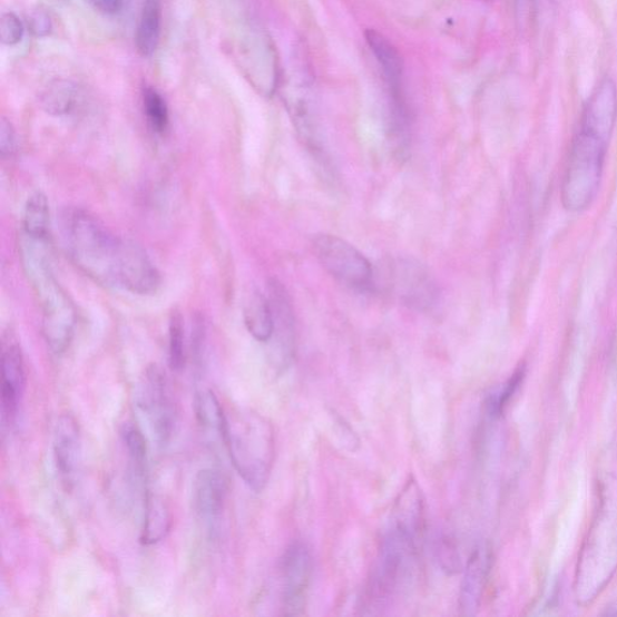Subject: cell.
I'll return each mask as SVG.
<instances>
[{
    "label": "cell",
    "instance_id": "obj_9",
    "mask_svg": "<svg viewBox=\"0 0 617 617\" xmlns=\"http://www.w3.org/2000/svg\"><path fill=\"white\" fill-rule=\"evenodd\" d=\"M227 496L228 481L222 470L207 468L196 476L194 510L205 532L212 537L222 530Z\"/></svg>",
    "mask_w": 617,
    "mask_h": 617
},
{
    "label": "cell",
    "instance_id": "obj_28",
    "mask_svg": "<svg viewBox=\"0 0 617 617\" xmlns=\"http://www.w3.org/2000/svg\"><path fill=\"white\" fill-rule=\"evenodd\" d=\"M18 150L17 131H14L10 121L3 117L0 123V153L3 158L11 157Z\"/></svg>",
    "mask_w": 617,
    "mask_h": 617
},
{
    "label": "cell",
    "instance_id": "obj_11",
    "mask_svg": "<svg viewBox=\"0 0 617 617\" xmlns=\"http://www.w3.org/2000/svg\"><path fill=\"white\" fill-rule=\"evenodd\" d=\"M26 389L25 360L14 336L4 335L2 346V422L12 428L17 422Z\"/></svg>",
    "mask_w": 617,
    "mask_h": 617
},
{
    "label": "cell",
    "instance_id": "obj_1",
    "mask_svg": "<svg viewBox=\"0 0 617 617\" xmlns=\"http://www.w3.org/2000/svg\"><path fill=\"white\" fill-rule=\"evenodd\" d=\"M616 121L617 87L606 78L587 100L570 144L561 185V203L567 212L582 213L595 202L604 179Z\"/></svg>",
    "mask_w": 617,
    "mask_h": 617
},
{
    "label": "cell",
    "instance_id": "obj_5",
    "mask_svg": "<svg viewBox=\"0 0 617 617\" xmlns=\"http://www.w3.org/2000/svg\"><path fill=\"white\" fill-rule=\"evenodd\" d=\"M224 445L247 487L256 492L266 488L275 460V433L270 420L253 409H226Z\"/></svg>",
    "mask_w": 617,
    "mask_h": 617
},
{
    "label": "cell",
    "instance_id": "obj_22",
    "mask_svg": "<svg viewBox=\"0 0 617 617\" xmlns=\"http://www.w3.org/2000/svg\"><path fill=\"white\" fill-rule=\"evenodd\" d=\"M22 235L26 237L49 241L51 215L46 195L35 193L29 196L22 213Z\"/></svg>",
    "mask_w": 617,
    "mask_h": 617
},
{
    "label": "cell",
    "instance_id": "obj_13",
    "mask_svg": "<svg viewBox=\"0 0 617 617\" xmlns=\"http://www.w3.org/2000/svg\"><path fill=\"white\" fill-rule=\"evenodd\" d=\"M160 285V274L145 248L127 239L120 274V288L138 296H150Z\"/></svg>",
    "mask_w": 617,
    "mask_h": 617
},
{
    "label": "cell",
    "instance_id": "obj_17",
    "mask_svg": "<svg viewBox=\"0 0 617 617\" xmlns=\"http://www.w3.org/2000/svg\"><path fill=\"white\" fill-rule=\"evenodd\" d=\"M144 521L140 542L145 547H153L164 540L170 531L172 517L167 505L160 498L146 494L143 499Z\"/></svg>",
    "mask_w": 617,
    "mask_h": 617
},
{
    "label": "cell",
    "instance_id": "obj_30",
    "mask_svg": "<svg viewBox=\"0 0 617 617\" xmlns=\"http://www.w3.org/2000/svg\"><path fill=\"white\" fill-rule=\"evenodd\" d=\"M437 552L440 565L444 569L457 571L460 568V557L450 541L447 539L440 541Z\"/></svg>",
    "mask_w": 617,
    "mask_h": 617
},
{
    "label": "cell",
    "instance_id": "obj_8",
    "mask_svg": "<svg viewBox=\"0 0 617 617\" xmlns=\"http://www.w3.org/2000/svg\"><path fill=\"white\" fill-rule=\"evenodd\" d=\"M391 287L395 296L413 311L429 312L437 304L439 291L428 268L415 259L401 258L391 267Z\"/></svg>",
    "mask_w": 617,
    "mask_h": 617
},
{
    "label": "cell",
    "instance_id": "obj_25",
    "mask_svg": "<svg viewBox=\"0 0 617 617\" xmlns=\"http://www.w3.org/2000/svg\"><path fill=\"white\" fill-rule=\"evenodd\" d=\"M186 363L184 320L179 312H174L169 322V364L175 372L184 370Z\"/></svg>",
    "mask_w": 617,
    "mask_h": 617
},
{
    "label": "cell",
    "instance_id": "obj_15",
    "mask_svg": "<svg viewBox=\"0 0 617 617\" xmlns=\"http://www.w3.org/2000/svg\"><path fill=\"white\" fill-rule=\"evenodd\" d=\"M364 37L381 69H383L390 91H402L404 60L399 49L375 29H366Z\"/></svg>",
    "mask_w": 617,
    "mask_h": 617
},
{
    "label": "cell",
    "instance_id": "obj_10",
    "mask_svg": "<svg viewBox=\"0 0 617 617\" xmlns=\"http://www.w3.org/2000/svg\"><path fill=\"white\" fill-rule=\"evenodd\" d=\"M312 569V556L304 543L300 541L291 543L282 565L285 615L298 616L304 613Z\"/></svg>",
    "mask_w": 617,
    "mask_h": 617
},
{
    "label": "cell",
    "instance_id": "obj_19",
    "mask_svg": "<svg viewBox=\"0 0 617 617\" xmlns=\"http://www.w3.org/2000/svg\"><path fill=\"white\" fill-rule=\"evenodd\" d=\"M244 322L249 334L257 342L270 343L274 331V319L270 298L255 291L244 305Z\"/></svg>",
    "mask_w": 617,
    "mask_h": 617
},
{
    "label": "cell",
    "instance_id": "obj_21",
    "mask_svg": "<svg viewBox=\"0 0 617 617\" xmlns=\"http://www.w3.org/2000/svg\"><path fill=\"white\" fill-rule=\"evenodd\" d=\"M161 27L160 0H145L136 36V46L140 56L151 57L159 43Z\"/></svg>",
    "mask_w": 617,
    "mask_h": 617
},
{
    "label": "cell",
    "instance_id": "obj_24",
    "mask_svg": "<svg viewBox=\"0 0 617 617\" xmlns=\"http://www.w3.org/2000/svg\"><path fill=\"white\" fill-rule=\"evenodd\" d=\"M143 105L146 119L157 135H165L169 127L167 102L153 87H144Z\"/></svg>",
    "mask_w": 617,
    "mask_h": 617
},
{
    "label": "cell",
    "instance_id": "obj_4",
    "mask_svg": "<svg viewBox=\"0 0 617 617\" xmlns=\"http://www.w3.org/2000/svg\"><path fill=\"white\" fill-rule=\"evenodd\" d=\"M49 241L22 235V267L41 313V331L49 349L61 355L69 347L77 326L75 303L58 283L51 266Z\"/></svg>",
    "mask_w": 617,
    "mask_h": 617
},
{
    "label": "cell",
    "instance_id": "obj_20",
    "mask_svg": "<svg viewBox=\"0 0 617 617\" xmlns=\"http://www.w3.org/2000/svg\"><path fill=\"white\" fill-rule=\"evenodd\" d=\"M195 409L203 433L213 439L222 440L224 444L226 409L219 403L216 394L212 390L198 392Z\"/></svg>",
    "mask_w": 617,
    "mask_h": 617
},
{
    "label": "cell",
    "instance_id": "obj_12",
    "mask_svg": "<svg viewBox=\"0 0 617 617\" xmlns=\"http://www.w3.org/2000/svg\"><path fill=\"white\" fill-rule=\"evenodd\" d=\"M53 458L63 487L71 490L78 480L82 459L80 425L71 414H63L56 422Z\"/></svg>",
    "mask_w": 617,
    "mask_h": 617
},
{
    "label": "cell",
    "instance_id": "obj_23",
    "mask_svg": "<svg viewBox=\"0 0 617 617\" xmlns=\"http://www.w3.org/2000/svg\"><path fill=\"white\" fill-rule=\"evenodd\" d=\"M79 90L76 84L68 80L50 82L40 95V106L52 116L68 115L76 108Z\"/></svg>",
    "mask_w": 617,
    "mask_h": 617
},
{
    "label": "cell",
    "instance_id": "obj_29",
    "mask_svg": "<svg viewBox=\"0 0 617 617\" xmlns=\"http://www.w3.org/2000/svg\"><path fill=\"white\" fill-rule=\"evenodd\" d=\"M521 378H522V373L518 372L509 380V383L506 385V388L502 390L501 393L497 394L496 396H492L491 403H490V411L492 414L497 415L501 413V411L510 400V396L512 395V393L516 392V390L518 389Z\"/></svg>",
    "mask_w": 617,
    "mask_h": 617
},
{
    "label": "cell",
    "instance_id": "obj_32",
    "mask_svg": "<svg viewBox=\"0 0 617 617\" xmlns=\"http://www.w3.org/2000/svg\"><path fill=\"white\" fill-rule=\"evenodd\" d=\"M58 2H68V0H58Z\"/></svg>",
    "mask_w": 617,
    "mask_h": 617
},
{
    "label": "cell",
    "instance_id": "obj_6",
    "mask_svg": "<svg viewBox=\"0 0 617 617\" xmlns=\"http://www.w3.org/2000/svg\"><path fill=\"white\" fill-rule=\"evenodd\" d=\"M136 404L153 435L154 442L165 448L170 443L176 424V408L166 373L153 364L144 372L137 391Z\"/></svg>",
    "mask_w": 617,
    "mask_h": 617
},
{
    "label": "cell",
    "instance_id": "obj_27",
    "mask_svg": "<svg viewBox=\"0 0 617 617\" xmlns=\"http://www.w3.org/2000/svg\"><path fill=\"white\" fill-rule=\"evenodd\" d=\"M28 28L37 38L49 37L52 32V20L46 8L38 7L28 14Z\"/></svg>",
    "mask_w": 617,
    "mask_h": 617
},
{
    "label": "cell",
    "instance_id": "obj_7",
    "mask_svg": "<svg viewBox=\"0 0 617 617\" xmlns=\"http://www.w3.org/2000/svg\"><path fill=\"white\" fill-rule=\"evenodd\" d=\"M313 246L321 266L335 281L359 291L372 288V263L354 245L335 235L321 234L314 239Z\"/></svg>",
    "mask_w": 617,
    "mask_h": 617
},
{
    "label": "cell",
    "instance_id": "obj_18",
    "mask_svg": "<svg viewBox=\"0 0 617 617\" xmlns=\"http://www.w3.org/2000/svg\"><path fill=\"white\" fill-rule=\"evenodd\" d=\"M124 443L128 454L129 470L137 488L148 493V442L137 425L127 423L123 431Z\"/></svg>",
    "mask_w": 617,
    "mask_h": 617
},
{
    "label": "cell",
    "instance_id": "obj_26",
    "mask_svg": "<svg viewBox=\"0 0 617 617\" xmlns=\"http://www.w3.org/2000/svg\"><path fill=\"white\" fill-rule=\"evenodd\" d=\"M25 35L22 21L13 12H6L0 20V39L7 47L18 46Z\"/></svg>",
    "mask_w": 617,
    "mask_h": 617
},
{
    "label": "cell",
    "instance_id": "obj_31",
    "mask_svg": "<svg viewBox=\"0 0 617 617\" xmlns=\"http://www.w3.org/2000/svg\"><path fill=\"white\" fill-rule=\"evenodd\" d=\"M91 3L102 13L116 14L124 10L126 0H91Z\"/></svg>",
    "mask_w": 617,
    "mask_h": 617
},
{
    "label": "cell",
    "instance_id": "obj_14",
    "mask_svg": "<svg viewBox=\"0 0 617 617\" xmlns=\"http://www.w3.org/2000/svg\"><path fill=\"white\" fill-rule=\"evenodd\" d=\"M268 298L272 305L274 331L271 342L274 344V354L278 361L286 363L291 360L295 347V314L283 284L272 278L268 285Z\"/></svg>",
    "mask_w": 617,
    "mask_h": 617
},
{
    "label": "cell",
    "instance_id": "obj_2",
    "mask_svg": "<svg viewBox=\"0 0 617 617\" xmlns=\"http://www.w3.org/2000/svg\"><path fill=\"white\" fill-rule=\"evenodd\" d=\"M422 527V494L418 483L409 481L392 509L366 590L371 611L388 609L408 589L414 576Z\"/></svg>",
    "mask_w": 617,
    "mask_h": 617
},
{
    "label": "cell",
    "instance_id": "obj_3",
    "mask_svg": "<svg viewBox=\"0 0 617 617\" xmlns=\"http://www.w3.org/2000/svg\"><path fill=\"white\" fill-rule=\"evenodd\" d=\"M60 231L66 253L81 273L99 285L120 288L127 239L80 208L62 212Z\"/></svg>",
    "mask_w": 617,
    "mask_h": 617
},
{
    "label": "cell",
    "instance_id": "obj_16",
    "mask_svg": "<svg viewBox=\"0 0 617 617\" xmlns=\"http://www.w3.org/2000/svg\"><path fill=\"white\" fill-rule=\"evenodd\" d=\"M489 567V555L484 549H477L470 556L461 586L460 606L462 614L474 615L480 605L484 579Z\"/></svg>",
    "mask_w": 617,
    "mask_h": 617
}]
</instances>
